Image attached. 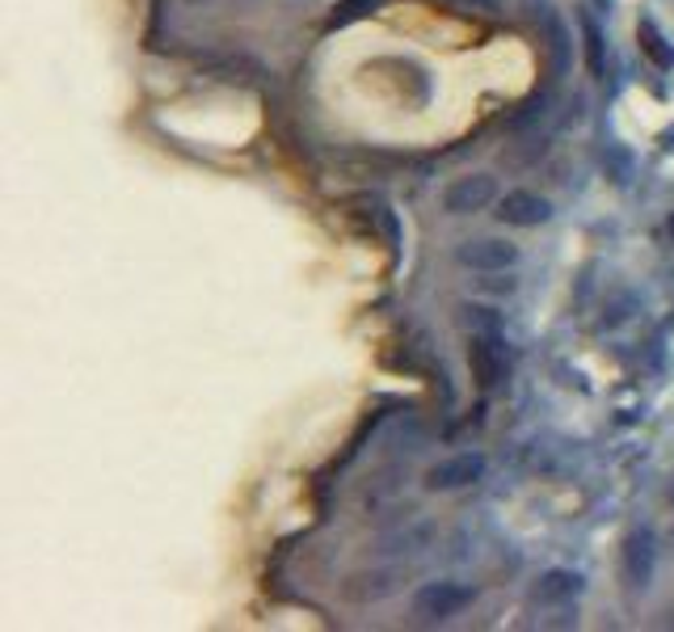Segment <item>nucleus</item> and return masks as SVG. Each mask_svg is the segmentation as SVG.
Instances as JSON below:
<instances>
[{
    "label": "nucleus",
    "instance_id": "f257e3e1",
    "mask_svg": "<svg viewBox=\"0 0 674 632\" xmlns=\"http://www.w3.org/2000/svg\"><path fill=\"white\" fill-rule=\"evenodd\" d=\"M477 604V586H464V582H426L418 595H413V616H422L426 624L438 620H452L464 607Z\"/></svg>",
    "mask_w": 674,
    "mask_h": 632
},
{
    "label": "nucleus",
    "instance_id": "f03ea898",
    "mask_svg": "<svg viewBox=\"0 0 674 632\" xmlns=\"http://www.w3.org/2000/svg\"><path fill=\"white\" fill-rule=\"evenodd\" d=\"M498 198V182L489 173H464L443 191V211L447 216H477Z\"/></svg>",
    "mask_w": 674,
    "mask_h": 632
},
{
    "label": "nucleus",
    "instance_id": "7ed1b4c3",
    "mask_svg": "<svg viewBox=\"0 0 674 632\" xmlns=\"http://www.w3.org/2000/svg\"><path fill=\"white\" fill-rule=\"evenodd\" d=\"M456 262L477 275H502L518 262V249L511 241H498V237H477V241H464L456 249Z\"/></svg>",
    "mask_w": 674,
    "mask_h": 632
},
{
    "label": "nucleus",
    "instance_id": "20e7f679",
    "mask_svg": "<svg viewBox=\"0 0 674 632\" xmlns=\"http://www.w3.org/2000/svg\"><path fill=\"white\" fill-rule=\"evenodd\" d=\"M481 476H485V456L481 451H464V456H452V460H438L426 472V490L452 494V490H468Z\"/></svg>",
    "mask_w": 674,
    "mask_h": 632
},
{
    "label": "nucleus",
    "instance_id": "39448f33",
    "mask_svg": "<svg viewBox=\"0 0 674 632\" xmlns=\"http://www.w3.org/2000/svg\"><path fill=\"white\" fill-rule=\"evenodd\" d=\"M498 220L511 228H539L552 220V203L536 191H506L498 198Z\"/></svg>",
    "mask_w": 674,
    "mask_h": 632
},
{
    "label": "nucleus",
    "instance_id": "423d86ee",
    "mask_svg": "<svg viewBox=\"0 0 674 632\" xmlns=\"http://www.w3.org/2000/svg\"><path fill=\"white\" fill-rule=\"evenodd\" d=\"M653 565H658L653 531H649V527H637V531L624 540V582H628L632 590H646L649 577H653Z\"/></svg>",
    "mask_w": 674,
    "mask_h": 632
},
{
    "label": "nucleus",
    "instance_id": "0eeeda50",
    "mask_svg": "<svg viewBox=\"0 0 674 632\" xmlns=\"http://www.w3.org/2000/svg\"><path fill=\"white\" fill-rule=\"evenodd\" d=\"M468 363H472V380L485 388H498L502 380V346H498V333L481 330L472 333V346H468Z\"/></svg>",
    "mask_w": 674,
    "mask_h": 632
},
{
    "label": "nucleus",
    "instance_id": "6e6552de",
    "mask_svg": "<svg viewBox=\"0 0 674 632\" xmlns=\"http://www.w3.org/2000/svg\"><path fill=\"white\" fill-rule=\"evenodd\" d=\"M582 595V574L573 570H548L536 586V604H573Z\"/></svg>",
    "mask_w": 674,
    "mask_h": 632
},
{
    "label": "nucleus",
    "instance_id": "1a4fd4ad",
    "mask_svg": "<svg viewBox=\"0 0 674 632\" xmlns=\"http://www.w3.org/2000/svg\"><path fill=\"white\" fill-rule=\"evenodd\" d=\"M578 26H582V38H586V68H591V77H603L607 72V56H603L598 22H594L591 13H578Z\"/></svg>",
    "mask_w": 674,
    "mask_h": 632
},
{
    "label": "nucleus",
    "instance_id": "9d476101",
    "mask_svg": "<svg viewBox=\"0 0 674 632\" xmlns=\"http://www.w3.org/2000/svg\"><path fill=\"white\" fill-rule=\"evenodd\" d=\"M637 38H641V51H646L649 59H653V64H658V68H674V47H666V38H662V30L653 26V22H641V26H637Z\"/></svg>",
    "mask_w": 674,
    "mask_h": 632
},
{
    "label": "nucleus",
    "instance_id": "9b49d317",
    "mask_svg": "<svg viewBox=\"0 0 674 632\" xmlns=\"http://www.w3.org/2000/svg\"><path fill=\"white\" fill-rule=\"evenodd\" d=\"M384 0H338L333 4V13H329V26H351V22H363V18H372Z\"/></svg>",
    "mask_w": 674,
    "mask_h": 632
},
{
    "label": "nucleus",
    "instance_id": "f8f14e48",
    "mask_svg": "<svg viewBox=\"0 0 674 632\" xmlns=\"http://www.w3.org/2000/svg\"><path fill=\"white\" fill-rule=\"evenodd\" d=\"M459 13H481V18H498L502 13V0H447Z\"/></svg>",
    "mask_w": 674,
    "mask_h": 632
},
{
    "label": "nucleus",
    "instance_id": "ddd939ff",
    "mask_svg": "<svg viewBox=\"0 0 674 632\" xmlns=\"http://www.w3.org/2000/svg\"><path fill=\"white\" fill-rule=\"evenodd\" d=\"M671 232H674V220H671Z\"/></svg>",
    "mask_w": 674,
    "mask_h": 632
}]
</instances>
